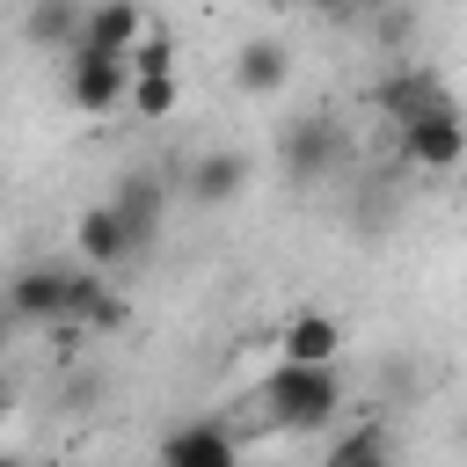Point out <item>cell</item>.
<instances>
[{"label":"cell","mask_w":467,"mask_h":467,"mask_svg":"<svg viewBox=\"0 0 467 467\" xmlns=\"http://www.w3.org/2000/svg\"><path fill=\"white\" fill-rule=\"evenodd\" d=\"M102 277L95 270H66V263H29V270H15V285L0 292L7 299V314H15V328L22 321H36V328H80V306H88V292H95Z\"/></svg>","instance_id":"1"},{"label":"cell","mask_w":467,"mask_h":467,"mask_svg":"<svg viewBox=\"0 0 467 467\" xmlns=\"http://www.w3.org/2000/svg\"><path fill=\"white\" fill-rule=\"evenodd\" d=\"M263 409L277 431H328L343 416V372H306V365H277L263 387Z\"/></svg>","instance_id":"2"},{"label":"cell","mask_w":467,"mask_h":467,"mask_svg":"<svg viewBox=\"0 0 467 467\" xmlns=\"http://www.w3.org/2000/svg\"><path fill=\"white\" fill-rule=\"evenodd\" d=\"M277 161H285V175H292V182H328V175H343L350 139H343V124H336L328 109H306V117H292V124H285Z\"/></svg>","instance_id":"3"},{"label":"cell","mask_w":467,"mask_h":467,"mask_svg":"<svg viewBox=\"0 0 467 467\" xmlns=\"http://www.w3.org/2000/svg\"><path fill=\"white\" fill-rule=\"evenodd\" d=\"M102 212L117 219V234L131 241V255H146L153 234H161V219H168V182L153 168H131V175H117V190L102 197Z\"/></svg>","instance_id":"4"},{"label":"cell","mask_w":467,"mask_h":467,"mask_svg":"<svg viewBox=\"0 0 467 467\" xmlns=\"http://www.w3.org/2000/svg\"><path fill=\"white\" fill-rule=\"evenodd\" d=\"M372 102L394 117V131H401V124H423V117H460L452 88H445L431 66H394V73L372 88Z\"/></svg>","instance_id":"5"},{"label":"cell","mask_w":467,"mask_h":467,"mask_svg":"<svg viewBox=\"0 0 467 467\" xmlns=\"http://www.w3.org/2000/svg\"><path fill=\"white\" fill-rule=\"evenodd\" d=\"M139 36H146V7L102 0V7H80V44H73V58H124Z\"/></svg>","instance_id":"6"},{"label":"cell","mask_w":467,"mask_h":467,"mask_svg":"<svg viewBox=\"0 0 467 467\" xmlns=\"http://www.w3.org/2000/svg\"><path fill=\"white\" fill-rule=\"evenodd\" d=\"M277 350H285V365L328 372V365L343 358V321H336V314H321V306H299V314H285V328H277Z\"/></svg>","instance_id":"7"},{"label":"cell","mask_w":467,"mask_h":467,"mask_svg":"<svg viewBox=\"0 0 467 467\" xmlns=\"http://www.w3.org/2000/svg\"><path fill=\"white\" fill-rule=\"evenodd\" d=\"M124 88H131L124 58H66V102H73L80 117H109V109H124Z\"/></svg>","instance_id":"8"},{"label":"cell","mask_w":467,"mask_h":467,"mask_svg":"<svg viewBox=\"0 0 467 467\" xmlns=\"http://www.w3.org/2000/svg\"><path fill=\"white\" fill-rule=\"evenodd\" d=\"M394 139H401V161L423 168V175H452L460 153H467V124L460 117H423V124H401Z\"/></svg>","instance_id":"9"},{"label":"cell","mask_w":467,"mask_h":467,"mask_svg":"<svg viewBox=\"0 0 467 467\" xmlns=\"http://www.w3.org/2000/svg\"><path fill=\"white\" fill-rule=\"evenodd\" d=\"M161 467H241V445L226 423H182V431H168Z\"/></svg>","instance_id":"10"},{"label":"cell","mask_w":467,"mask_h":467,"mask_svg":"<svg viewBox=\"0 0 467 467\" xmlns=\"http://www.w3.org/2000/svg\"><path fill=\"white\" fill-rule=\"evenodd\" d=\"M182 190H190L197 204H234V197L248 190V153H226V146L197 153V161L182 168Z\"/></svg>","instance_id":"11"},{"label":"cell","mask_w":467,"mask_h":467,"mask_svg":"<svg viewBox=\"0 0 467 467\" xmlns=\"http://www.w3.org/2000/svg\"><path fill=\"white\" fill-rule=\"evenodd\" d=\"M292 80V51L277 44V36H248L241 51H234V88L241 95H277Z\"/></svg>","instance_id":"12"},{"label":"cell","mask_w":467,"mask_h":467,"mask_svg":"<svg viewBox=\"0 0 467 467\" xmlns=\"http://www.w3.org/2000/svg\"><path fill=\"white\" fill-rule=\"evenodd\" d=\"M73 248H80V263L102 277V270H117V263H131V241L117 234V219L102 212V204H88L80 219H73Z\"/></svg>","instance_id":"13"},{"label":"cell","mask_w":467,"mask_h":467,"mask_svg":"<svg viewBox=\"0 0 467 467\" xmlns=\"http://www.w3.org/2000/svg\"><path fill=\"white\" fill-rule=\"evenodd\" d=\"M321 467H394V445H387V423L379 416H358L336 445H328V460Z\"/></svg>","instance_id":"14"},{"label":"cell","mask_w":467,"mask_h":467,"mask_svg":"<svg viewBox=\"0 0 467 467\" xmlns=\"http://www.w3.org/2000/svg\"><path fill=\"white\" fill-rule=\"evenodd\" d=\"M22 29H29L44 51L73 58V44H80V0H44V7H29V15H22Z\"/></svg>","instance_id":"15"},{"label":"cell","mask_w":467,"mask_h":467,"mask_svg":"<svg viewBox=\"0 0 467 467\" xmlns=\"http://www.w3.org/2000/svg\"><path fill=\"white\" fill-rule=\"evenodd\" d=\"M175 102H182V80H175V73H161V80H131V88H124V109L146 117V124L175 117Z\"/></svg>","instance_id":"16"},{"label":"cell","mask_w":467,"mask_h":467,"mask_svg":"<svg viewBox=\"0 0 467 467\" xmlns=\"http://www.w3.org/2000/svg\"><path fill=\"white\" fill-rule=\"evenodd\" d=\"M7 409H15V372L0 365V416H7Z\"/></svg>","instance_id":"17"},{"label":"cell","mask_w":467,"mask_h":467,"mask_svg":"<svg viewBox=\"0 0 467 467\" xmlns=\"http://www.w3.org/2000/svg\"><path fill=\"white\" fill-rule=\"evenodd\" d=\"M7 336H15V314H7V299H0V350H7Z\"/></svg>","instance_id":"18"},{"label":"cell","mask_w":467,"mask_h":467,"mask_svg":"<svg viewBox=\"0 0 467 467\" xmlns=\"http://www.w3.org/2000/svg\"><path fill=\"white\" fill-rule=\"evenodd\" d=\"M0 467H29V460H22V452H0Z\"/></svg>","instance_id":"19"},{"label":"cell","mask_w":467,"mask_h":467,"mask_svg":"<svg viewBox=\"0 0 467 467\" xmlns=\"http://www.w3.org/2000/svg\"><path fill=\"white\" fill-rule=\"evenodd\" d=\"M29 467H58V460H29Z\"/></svg>","instance_id":"20"}]
</instances>
